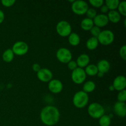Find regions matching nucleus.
<instances>
[{
	"instance_id": "9",
	"label": "nucleus",
	"mask_w": 126,
	"mask_h": 126,
	"mask_svg": "<svg viewBox=\"0 0 126 126\" xmlns=\"http://www.w3.org/2000/svg\"><path fill=\"white\" fill-rule=\"evenodd\" d=\"M12 50L14 54L17 55H23L28 51V46L23 41H18L12 46Z\"/></svg>"
},
{
	"instance_id": "17",
	"label": "nucleus",
	"mask_w": 126,
	"mask_h": 126,
	"mask_svg": "<svg viewBox=\"0 0 126 126\" xmlns=\"http://www.w3.org/2000/svg\"><path fill=\"white\" fill-rule=\"evenodd\" d=\"M107 17H108V20L114 23H118L121 20L120 14L116 10L110 11Z\"/></svg>"
},
{
	"instance_id": "27",
	"label": "nucleus",
	"mask_w": 126,
	"mask_h": 126,
	"mask_svg": "<svg viewBox=\"0 0 126 126\" xmlns=\"http://www.w3.org/2000/svg\"><path fill=\"white\" fill-rule=\"evenodd\" d=\"M86 15H87V18H90V19H94L97 16V11L93 8L88 9L87 11L86 12Z\"/></svg>"
},
{
	"instance_id": "4",
	"label": "nucleus",
	"mask_w": 126,
	"mask_h": 126,
	"mask_svg": "<svg viewBox=\"0 0 126 126\" xmlns=\"http://www.w3.org/2000/svg\"><path fill=\"white\" fill-rule=\"evenodd\" d=\"M98 43L102 45L108 46L111 44L114 39V33L110 30H106L102 31L97 37Z\"/></svg>"
},
{
	"instance_id": "24",
	"label": "nucleus",
	"mask_w": 126,
	"mask_h": 126,
	"mask_svg": "<svg viewBox=\"0 0 126 126\" xmlns=\"http://www.w3.org/2000/svg\"><path fill=\"white\" fill-rule=\"evenodd\" d=\"M106 6L108 8V9L111 11H114L118 8L119 4V0H107L105 1Z\"/></svg>"
},
{
	"instance_id": "13",
	"label": "nucleus",
	"mask_w": 126,
	"mask_h": 126,
	"mask_svg": "<svg viewBox=\"0 0 126 126\" xmlns=\"http://www.w3.org/2000/svg\"><path fill=\"white\" fill-rule=\"evenodd\" d=\"M108 18L107 15L102 14L97 15L96 17L93 19L94 25L98 27H105L108 23Z\"/></svg>"
},
{
	"instance_id": "35",
	"label": "nucleus",
	"mask_w": 126,
	"mask_h": 126,
	"mask_svg": "<svg viewBox=\"0 0 126 126\" xmlns=\"http://www.w3.org/2000/svg\"><path fill=\"white\" fill-rule=\"evenodd\" d=\"M101 8H100V11L101 12H103V13H106L108 11V8L107 7V6L106 5H103L102 6H101Z\"/></svg>"
},
{
	"instance_id": "10",
	"label": "nucleus",
	"mask_w": 126,
	"mask_h": 126,
	"mask_svg": "<svg viewBox=\"0 0 126 126\" xmlns=\"http://www.w3.org/2000/svg\"><path fill=\"white\" fill-rule=\"evenodd\" d=\"M37 76L41 81L46 82L51 81L53 77V75L52 71L49 69L41 68V70L37 73Z\"/></svg>"
},
{
	"instance_id": "33",
	"label": "nucleus",
	"mask_w": 126,
	"mask_h": 126,
	"mask_svg": "<svg viewBox=\"0 0 126 126\" xmlns=\"http://www.w3.org/2000/svg\"><path fill=\"white\" fill-rule=\"evenodd\" d=\"M67 64L68 68L70 69V70H72V71H73L74 70H75V69L78 68L77 63H76V62L73 61V60H71V61L69 62Z\"/></svg>"
},
{
	"instance_id": "28",
	"label": "nucleus",
	"mask_w": 126,
	"mask_h": 126,
	"mask_svg": "<svg viewBox=\"0 0 126 126\" xmlns=\"http://www.w3.org/2000/svg\"><path fill=\"white\" fill-rule=\"evenodd\" d=\"M118 100L119 102H124L126 101V90H123L119 92L118 95Z\"/></svg>"
},
{
	"instance_id": "1",
	"label": "nucleus",
	"mask_w": 126,
	"mask_h": 126,
	"mask_svg": "<svg viewBox=\"0 0 126 126\" xmlns=\"http://www.w3.org/2000/svg\"><path fill=\"white\" fill-rule=\"evenodd\" d=\"M41 120L45 125H55L60 119V113L57 108L54 106H47L43 108L40 114Z\"/></svg>"
},
{
	"instance_id": "7",
	"label": "nucleus",
	"mask_w": 126,
	"mask_h": 126,
	"mask_svg": "<svg viewBox=\"0 0 126 126\" xmlns=\"http://www.w3.org/2000/svg\"><path fill=\"white\" fill-rule=\"evenodd\" d=\"M56 56L58 60L63 63H68L72 59V54L65 47L60 48L57 52Z\"/></svg>"
},
{
	"instance_id": "12",
	"label": "nucleus",
	"mask_w": 126,
	"mask_h": 126,
	"mask_svg": "<svg viewBox=\"0 0 126 126\" xmlns=\"http://www.w3.org/2000/svg\"><path fill=\"white\" fill-rule=\"evenodd\" d=\"M113 86L114 90L121 91L125 90L126 87V79L124 76H118L114 79L113 81Z\"/></svg>"
},
{
	"instance_id": "16",
	"label": "nucleus",
	"mask_w": 126,
	"mask_h": 126,
	"mask_svg": "<svg viewBox=\"0 0 126 126\" xmlns=\"http://www.w3.org/2000/svg\"><path fill=\"white\" fill-rule=\"evenodd\" d=\"M89 62L90 58L89 55H87L86 54H81V55L78 57L77 61L76 62L77 63L78 66H79V68H82L84 67H86L88 65V64L89 63Z\"/></svg>"
},
{
	"instance_id": "21",
	"label": "nucleus",
	"mask_w": 126,
	"mask_h": 126,
	"mask_svg": "<svg viewBox=\"0 0 126 126\" xmlns=\"http://www.w3.org/2000/svg\"><path fill=\"white\" fill-rule=\"evenodd\" d=\"M85 73H86V75H89L91 76H95L97 75L98 71L97 69V65H94V64H91V65H88L86 66V69H85Z\"/></svg>"
},
{
	"instance_id": "29",
	"label": "nucleus",
	"mask_w": 126,
	"mask_h": 126,
	"mask_svg": "<svg viewBox=\"0 0 126 126\" xmlns=\"http://www.w3.org/2000/svg\"><path fill=\"white\" fill-rule=\"evenodd\" d=\"M90 4L95 7H100L103 6L104 1L103 0H90Z\"/></svg>"
},
{
	"instance_id": "20",
	"label": "nucleus",
	"mask_w": 126,
	"mask_h": 126,
	"mask_svg": "<svg viewBox=\"0 0 126 126\" xmlns=\"http://www.w3.org/2000/svg\"><path fill=\"white\" fill-rule=\"evenodd\" d=\"M69 43L73 46H76L80 43V37L77 33H71L68 36Z\"/></svg>"
},
{
	"instance_id": "26",
	"label": "nucleus",
	"mask_w": 126,
	"mask_h": 126,
	"mask_svg": "<svg viewBox=\"0 0 126 126\" xmlns=\"http://www.w3.org/2000/svg\"><path fill=\"white\" fill-rule=\"evenodd\" d=\"M119 10V13L120 15H123V16H126V1H122L119 2V6L118 7Z\"/></svg>"
},
{
	"instance_id": "37",
	"label": "nucleus",
	"mask_w": 126,
	"mask_h": 126,
	"mask_svg": "<svg viewBox=\"0 0 126 126\" xmlns=\"http://www.w3.org/2000/svg\"><path fill=\"white\" fill-rule=\"evenodd\" d=\"M97 75H98V77H102V76L104 75V74L102 73H100V72H98V73H97Z\"/></svg>"
},
{
	"instance_id": "36",
	"label": "nucleus",
	"mask_w": 126,
	"mask_h": 126,
	"mask_svg": "<svg viewBox=\"0 0 126 126\" xmlns=\"http://www.w3.org/2000/svg\"><path fill=\"white\" fill-rule=\"evenodd\" d=\"M4 20V14L3 11L0 10V24L3 22Z\"/></svg>"
},
{
	"instance_id": "31",
	"label": "nucleus",
	"mask_w": 126,
	"mask_h": 126,
	"mask_svg": "<svg viewBox=\"0 0 126 126\" xmlns=\"http://www.w3.org/2000/svg\"><path fill=\"white\" fill-rule=\"evenodd\" d=\"M16 2L15 0H2L1 1V3L5 7H11V6H13L14 3Z\"/></svg>"
},
{
	"instance_id": "38",
	"label": "nucleus",
	"mask_w": 126,
	"mask_h": 126,
	"mask_svg": "<svg viewBox=\"0 0 126 126\" xmlns=\"http://www.w3.org/2000/svg\"><path fill=\"white\" fill-rule=\"evenodd\" d=\"M109 89H110V91H114V87H113V86H110Z\"/></svg>"
},
{
	"instance_id": "2",
	"label": "nucleus",
	"mask_w": 126,
	"mask_h": 126,
	"mask_svg": "<svg viewBox=\"0 0 126 126\" xmlns=\"http://www.w3.org/2000/svg\"><path fill=\"white\" fill-rule=\"evenodd\" d=\"M89 102V96L84 91H79L75 94L73 99V104L76 108H82L86 107Z\"/></svg>"
},
{
	"instance_id": "22",
	"label": "nucleus",
	"mask_w": 126,
	"mask_h": 126,
	"mask_svg": "<svg viewBox=\"0 0 126 126\" xmlns=\"http://www.w3.org/2000/svg\"><path fill=\"white\" fill-rule=\"evenodd\" d=\"M14 57V54L11 49H8L4 52L2 54V59L6 62H11Z\"/></svg>"
},
{
	"instance_id": "23",
	"label": "nucleus",
	"mask_w": 126,
	"mask_h": 126,
	"mask_svg": "<svg viewBox=\"0 0 126 126\" xmlns=\"http://www.w3.org/2000/svg\"><path fill=\"white\" fill-rule=\"evenodd\" d=\"M95 89V84L92 81H89L85 82L83 86V91L86 93L93 92Z\"/></svg>"
},
{
	"instance_id": "18",
	"label": "nucleus",
	"mask_w": 126,
	"mask_h": 126,
	"mask_svg": "<svg viewBox=\"0 0 126 126\" xmlns=\"http://www.w3.org/2000/svg\"><path fill=\"white\" fill-rule=\"evenodd\" d=\"M94 26L93 20L88 18H84L81 23V28L84 31H90Z\"/></svg>"
},
{
	"instance_id": "8",
	"label": "nucleus",
	"mask_w": 126,
	"mask_h": 126,
	"mask_svg": "<svg viewBox=\"0 0 126 126\" xmlns=\"http://www.w3.org/2000/svg\"><path fill=\"white\" fill-rule=\"evenodd\" d=\"M86 78V74L84 69L78 67L72 71L71 79L75 83L77 84H82Z\"/></svg>"
},
{
	"instance_id": "6",
	"label": "nucleus",
	"mask_w": 126,
	"mask_h": 126,
	"mask_svg": "<svg viewBox=\"0 0 126 126\" xmlns=\"http://www.w3.org/2000/svg\"><path fill=\"white\" fill-rule=\"evenodd\" d=\"M56 30L60 36L62 37H66L70 35L71 33V25L66 21H60L57 25Z\"/></svg>"
},
{
	"instance_id": "34",
	"label": "nucleus",
	"mask_w": 126,
	"mask_h": 126,
	"mask_svg": "<svg viewBox=\"0 0 126 126\" xmlns=\"http://www.w3.org/2000/svg\"><path fill=\"white\" fill-rule=\"evenodd\" d=\"M32 68H33V70H34L35 72L38 73V71L41 70V66L39 64L34 63V64H33V66H32Z\"/></svg>"
},
{
	"instance_id": "3",
	"label": "nucleus",
	"mask_w": 126,
	"mask_h": 126,
	"mask_svg": "<svg viewBox=\"0 0 126 126\" xmlns=\"http://www.w3.org/2000/svg\"><path fill=\"white\" fill-rule=\"evenodd\" d=\"M88 113L94 119H100L104 115L105 110L100 103H92L89 106Z\"/></svg>"
},
{
	"instance_id": "30",
	"label": "nucleus",
	"mask_w": 126,
	"mask_h": 126,
	"mask_svg": "<svg viewBox=\"0 0 126 126\" xmlns=\"http://www.w3.org/2000/svg\"><path fill=\"white\" fill-rule=\"evenodd\" d=\"M90 32H91V34H92L93 37L97 38V37H98V36L99 35L100 33L101 30H100V29L99 27H96V26H94V27L91 28V30H90Z\"/></svg>"
},
{
	"instance_id": "15",
	"label": "nucleus",
	"mask_w": 126,
	"mask_h": 126,
	"mask_svg": "<svg viewBox=\"0 0 126 126\" xmlns=\"http://www.w3.org/2000/svg\"><path fill=\"white\" fill-rule=\"evenodd\" d=\"M97 67L98 72L104 74L108 72L110 69V63L107 60H101L97 63Z\"/></svg>"
},
{
	"instance_id": "11",
	"label": "nucleus",
	"mask_w": 126,
	"mask_h": 126,
	"mask_svg": "<svg viewBox=\"0 0 126 126\" xmlns=\"http://www.w3.org/2000/svg\"><path fill=\"white\" fill-rule=\"evenodd\" d=\"M49 91L54 94H59L62 91L63 84L60 80L52 79L48 84Z\"/></svg>"
},
{
	"instance_id": "19",
	"label": "nucleus",
	"mask_w": 126,
	"mask_h": 126,
	"mask_svg": "<svg viewBox=\"0 0 126 126\" xmlns=\"http://www.w3.org/2000/svg\"><path fill=\"white\" fill-rule=\"evenodd\" d=\"M98 45V41L97 38L91 37L86 42V47L89 50H94Z\"/></svg>"
},
{
	"instance_id": "25",
	"label": "nucleus",
	"mask_w": 126,
	"mask_h": 126,
	"mask_svg": "<svg viewBox=\"0 0 126 126\" xmlns=\"http://www.w3.org/2000/svg\"><path fill=\"white\" fill-rule=\"evenodd\" d=\"M111 118L108 115L102 116L99 119V124L100 126H110L111 124Z\"/></svg>"
},
{
	"instance_id": "32",
	"label": "nucleus",
	"mask_w": 126,
	"mask_h": 126,
	"mask_svg": "<svg viewBox=\"0 0 126 126\" xmlns=\"http://www.w3.org/2000/svg\"><path fill=\"white\" fill-rule=\"evenodd\" d=\"M119 54H120L121 57L123 60H126V46L125 45H124L123 47H121V48L120 49V50H119Z\"/></svg>"
},
{
	"instance_id": "5",
	"label": "nucleus",
	"mask_w": 126,
	"mask_h": 126,
	"mask_svg": "<svg viewBox=\"0 0 126 126\" xmlns=\"http://www.w3.org/2000/svg\"><path fill=\"white\" fill-rule=\"evenodd\" d=\"M89 9L88 4L84 1H75L71 5L73 12L77 15H83L86 13Z\"/></svg>"
},
{
	"instance_id": "14",
	"label": "nucleus",
	"mask_w": 126,
	"mask_h": 126,
	"mask_svg": "<svg viewBox=\"0 0 126 126\" xmlns=\"http://www.w3.org/2000/svg\"><path fill=\"white\" fill-rule=\"evenodd\" d=\"M114 111L119 117H125L126 115V103L124 102H116L114 105Z\"/></svg>"
}]
</instances>
